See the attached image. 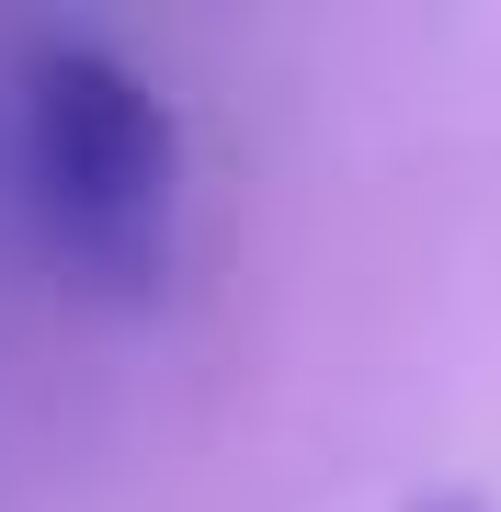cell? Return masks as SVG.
Listing matches in <instances>:
<instances>
[{
    "label": "cell",
    "mask_w": 501,
    "mask_h": 512,
    "mask_svg": "<svg viewBox=\"0 0 501 512\" xmlns=\"http://www.w3.org/2000/svg\"><path fill=\"white\" fill-rule=\"evenodd\" d=\"M12 171L46 251L80 285H149L183 205V137L171 103L92 35H46L12 80Z\"/></svg>",
    "instance_id": "cell-1"
},
{
    "label": "cell",
    "mask_w": 501,
    "mask_h": 512,
    "mask_svg": "<svg viewBox=\"0 0 501 512\" xmlns=\"http://www.w3.org/2000/svg\"><path fill=\"white\" fill-rule=\"evenodd\" d=\"M422 512H467V501H422Z\"/></svg>",
    "instance_id": "cell-2"
}]
</instances>
